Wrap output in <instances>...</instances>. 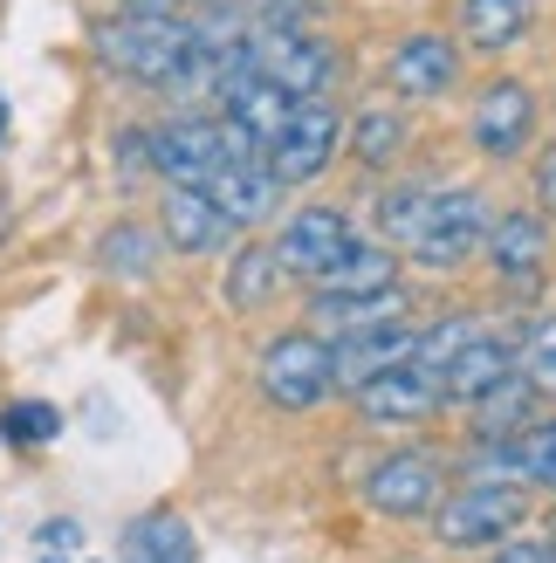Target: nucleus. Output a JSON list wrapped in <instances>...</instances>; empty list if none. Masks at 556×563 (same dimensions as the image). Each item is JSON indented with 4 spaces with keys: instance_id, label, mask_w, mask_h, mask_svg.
<instances>
[{
    "instance_id": "nucleus-28",
    "label": "nucleus",
    "mask_w": 556,
    "mask_h": 563,
    "mask_svg": "<svg viewBox=\"0 0 556 563\" xmlns=\"http://www.w3.org/2000/svg\"><path fill=\"white\" fill-rule=\"evenodd\" d=\"M426 207H433V192H426V186H399V192H385V207H378L385 241H405V247H412V234L426 228Z\"/></svg>"
},
{
    "instance_id": "nucleus-13",
    "label": "nucleus",
    "mask_w": 556,
    "mask_h": 563,
    "mask_svg": "<svg viewBox=\"0 0 556 563\" xmlns=\"http://www.w3.org/2000/svg\"><path fill=\"white\" fill-rule=\"evenodd\" d=\"M460 82V48L447 42V35H405L399 48H392V90L399 97H412V103H433V97H447Z\"/></svg>"
},
{
    "instance_id": "nucleus-3",
    "label": "nucleus",
    "mask_w": 556,
    "mask_h": 563,
    "mask_svg": "<svg viewBox=\"0 0 556 563\" xmlns=\"http://www.w3.org/2000/svg\"><path fill=\"white\" fill-rule=\"evenodd\" d=\"M522 516H530V495H522V482H467L460 495H447L433 509V537L447 550H488L522 529Z\"/></svg>"
},
{
    "instance_id": "nucleus-12",
    "label": "nucleus",
    "mask_w": 556,
    "mask_h": 563,
    "mask_svg": "<svg viewBox=\"0 0 556 563\" xmlns=\"http://www.w3.org/2000/svg\"><path fill=\"white\" fill-rule=\"evenodd\" d=\"M412 351H420V330H412L405 317L399 323H378V330H351L330 344V364H337V391H357L365 378L392 372V364H412Z\"/></svg>"
},
{
    "instance_id": "nucleus-5",
    "label": "nucleus",
    "mask_w": 556,
    "mask_h": 563,
    "mask_svg": "<svg viewBox=\"0 0 556 563\" xmlns=\"http://www.w3.org/2000/svg\"><path fill=\"white\" fill-rule=\"evenodd\" d=\"M337 152H344V110L330 103V97H302L289 131L275 137L262 158H268V173L282 179V186H310V179L330 173V158H337Z\"/></svg>"
},
{
    "instance_id": "nucleus-24",
    "label": "nucleus",
    "mask_w": 556,
    "mask_h": 563,
    "mask_svg": "<svg viewBox=\"0 0 556 563\" xmlns=\"http://www.w3.org/2000/svg\"><path fill=\"white\" fill-rule=\"evenodd\" d=\"M310 317H316L323 330H337V336L378 330V323H399V317H405V289H378V296H316Z\"/></svg>"
},
{
    "instance_id": "nucleus-27",
    "label": "nucleus",
    "mask_w": 556,
    "mask_h": 563,
    "mask_svg": "<svg viewBox=\"0 0 556 563\" xmlns=\"http://www.w3.org/2000/svg\"><path fill=\"white\" fill-rule=\"evenodd\" d=\"M515 467H522V482L549 488V474H556V419H530V427L515 433Z\"/></svg>"
},
{
    "instance_id": "nucleus-10",
    "label": "nucleus",
    "mask_w": 556,
    "mask_h": 563,
    "mask_svg": "<svg viewBox=\"0 0 556 563\" xmlns=\"http://www.w3.org/2000/svg\"><path fill=\"white\" fill-rule=\"evenodd\" d=\"M351 241H357V234H351V220H344L337 207H296V213L282 220V234H275V262H282V275L316 282Z\"/></svg>"
},
{
    "instance_id": "nucleus-18",
    "label": "nucleus",
    "mask_w": 556,
    "mask_h": 563,
    "mask_svg": "<svg viewBox=\"0 0 556 563\" xmlns=\"http://www.w3.org/2000/svg\"><path fill=\"white\" fill-rule=\"evenodd\" d=\"M509 372H515V351L502 344V336H475V344L440 372V399H447V406H475L481 391H494Z\"/></svg>"
},
{
    "instance_id": "nucleus-11",
    "label": "nucleus",
    "mask_w": 556,
    "mask_h": 563,
    "mask_svg": "<svg viewBox=\"0 0 556 563\" xmlns=\"http://www.w3.org/2000/svg\"><path fill=\"white\" fill-rule=\"evenodd\" d=\"M440 399V378L426 372V364H392V372H378L357 385V412L371 419V427H412V419H426Z\"/></svg>"
},
{
    "instance_id": "nucleus-39",
    "label": "nucleus",
    "mask_w": 556,
    "mask_h": 563,
    "mask_svg": "<svg viewBox=\"0 0 556 563\" xmlns=\"http://www.w3.org/2000/svg\"><path fill=\"white\" fill-rule=\"evenodd\" d=\"M549 488H556V474H549Z\"/></svg>"
},
{
    "instance_id": "nucleus-26",
    "label": "nucleus",
    "mask_w": 556,
    "mask_h": 563,
    "mask_svg": "<svg viewBox=\"0 0 556 563\" xmlns=\"http://www.w3.org/2000/svg\"><path fill=\"white\" fill-rule=\"evenodd\" d=\"M475 336H481V323L467 317V309H454V317H440V323L420 336V351H412V364H426V372L440 378V372H447V364H454L467 344H475Z\"/></svg>"
},
{
    "instance_id": "nucleus-9",
    "label": "nucleus",
    "mask_w": 556,
    "mask_h": 563,
    "mask_svg": "<svg viewBox=\"0 0 556 563\" xmlns=\"http://www.w3.org/2000/svg\"><path fill=\"white\" fill-rule=\"evenodd\" d=\"M530 137H536V90L530 82H488V90L475 97V152L481 158H515V152H530Z\"/></svg>"
},
{
    "instance_id": "nucleus-19",
    "label": "nucleus",
    "mask_w": 556,
    "mask_h": 563,
    "mask_svg": "<svg viewBox=\"0 0 556 563\" xmlns=\"http://www.w3.org/2000/svg\"><path fill=\"white\" fill-rule=\"evenodd\" d=\"M536 21V0H460V42L481 55H509Z\"/></svg>"
},
{
    "instance_id": "nucleus-37",
    "label": "nucleus",
    "mask_w": 556,
    "mask_h": 563,
    "mask_svg": "<svg viewBox=\"0 0 556 563\" xmlns=\"http://www.w3.org/2000/svg\"><path fill=\"white\" fill-rule=\"evenodd\" d=\"M0 131H8V103H0Z\"/></svg>"
},
{
    "instance_id": "nucleus-20",
    "label": "nucleus",
    "mask_w": 556,
    "mask_h": 563,
    "mask_svg": "<svg viewBox=\"0 0 556 563\" xmlns=\"http://www.w3.org/2000/svg\"><path fill=\"white\" fill-rule=\"evenodd\" d=\"M378 289H399V262H392V247H378V241H351L344 255L316 275V296H378Z\"/></svg>"
},
{
    "instance_id": "nucleus-34",
    "label": "nucleus",
    "mask_w": 556,
    "mask_h": 563,
    "mask_svg": "<svg viewBox=\"0 0 556 563\" xmlns=\"http://www.w3.org/2000/svg\"><path fill=\"white\" fill-rule=\"evenodd\" d=\"M42 550H48V556L82 550V529H76V522H42Z\"/></svg>"
},
{
    "instance_id": "nucleus-1",
    "label": "nucleus",
    "mask_w": 556,
    "mask_h": 563,
    "mask_svg": "<svg viewBox=\"0 0 556 563\" xmlns=\"http://www.w3.org/2000/svg\"><path fill=\"white\" fill-rule=\"evenodd\" d=\"M97 55L131 82L179 90L186 69L200 63V27L179 21L173 8H118L110 21H97Z\"/></svg>"
},
{
    "instance_id": "nucleus-17",
    "label": "nucleus",
    "mask_w": 556,
    "mask_h": 563,
    "mask_svg": "<svg viewBox=\"0 0 556 563\" xmlns=\"http://www.w3.org/2000/svg\"><path fill=\"white\" fill-rule=\"evenodd\" d=\"M296 103H302V97H289L282 82H268V76H241L234 90L220 97V118H234V124H241V131H247V137H255V145L268 152L275 137L289 131V118H296Z\"/></svg>"
},
{
    "instance_id": "nucleus-33",
    "label": "nucleus",
    "mask_w": 556,
    "mask_h": 563,
    "mask_svg": "<svg viewBox=\"0 0 556 563\" xmlns=\"http://www.w3.org/2000/svg\"><path fill=\"white\" fill-rule=\"evenodd\" d=\"M536 207H543V213L556 220V145H549V152L536 158Z\"/></svg>"
},
{
    "instance_id": "nucleus-6",
    "label": "nucleus",
    "mask_w": 556,
    "mask_h": 563,
    "mask_svg": "<svg viewBox=\"0 0 556 563\" xmlns=\"http://www.w3.org/2000/svg\"><path fill=\"white\" fill-rule=\"evenodd\" d=\"M488 220H494V213H488L481 192H467V186L433 192L426 228L412 234V262H426V268H460V262L488 241Z\"/></svg>"
},
{
    "instance_id": "nucleus-23",
    "label": "nucleus",
    "mask_w": 556,
    "mask_h": 563,
    "mask_svg": "<svg viewBox=\"0 0 556 563\" xmlns=\"http://www.w3.org/2000/svg\"><path fill=\"white\" fill-rule=\"evenodd\" d=\"M344 152H351L357 165H371V173H385V165L405 152V118H399L392 103H365V110L344 124Z\"/></svg>"
},
{
    "instance_id": "nucleus-35",
    "label": "nucleus",
    "mask_w": 556,
    "mask_h": 563,
    "mask_svg": "<svg viewBox=\"0 0 556 563\" xmlns=\"http://www.w3.org/2000/svg\"><path fill=\"white\" fill-rule=\"evenodd\" d=\"M494 563H556V543H509Z\"/></svg>"
},
{
    "instance_id": "nucleus-25",
    "label": "nucleus",
    "mask_w": 556,
    "mask_h": 563,
    "mask_svg": "<svg viewBox=\"0 0 556 563\" xmlns=\"http://www.w3.org/2000/svg\"><path fill=\"white\" fill-rule=\"evenodd\" d=\"M275 282H282V262H275V247H241L227 262V302L234 309H255L275 296Z\"/></svg>"
},
{
    "instance_id": "nucleus-14",
    "label": "nucleus",
    "mask_w": 556,
    "mask_h": 563,
    "mask_svg": "<svg viewBox=\"0 0 556 563\" xmlns=\"http://www.w3.org/2000/svg\"><path fill=\"white\" fill-rule=\"evenodd\" d=\"M213 192V207L227 213V228H262V220L282 207V179L268 173V158H234V165H220V173L207 179Z\"/></svg>"
},
{
    "instance_id": "nucleus-7",
    "label": "nucleus",
    "mask_w": 556,
    "mask_h": 563,
    "mask_svg": "<svg viewBox=\"0 0 556 563\" xmlns=\"http://www.w3.org/2000/svg\"><path fill=\"white\" fill-rule=\"evenodd\" d=\"M365 501L378 516L392 522H412V516H433L440 501H447V467L420 446H405V454H385L371 474H365Z\"/></svg>"
},
{
    "instance_id": "nucleus-15",
    "label": "nucleus",
    "mask_w": 556,
    "mask_h": 563,
    "mask_svg": "<svg viewBox=\"0 0 556 563\" xmlns=\"http://www.w3.org/2000/svg\"><path fill=\"white\" fill-rule=\"evenodd\" d=\"M158 228H165V241H173L179 255H213V247H227V241H234L227 213L213 207V192H207V186H165Z\"/></svg>"
},
{
    "instance_id": "nucleus-21",
    "label": "nucleus",
    "mask_w": 556,
    "mask_h": 563,
    "mask_svg": "<svg viewBox=\"0 0 556 563\" xmlns=\"http://www.w3.org/2000/svg\"><path fill=\"white\" fill-rule=\"evenodd\" d=\"M530 419H536V378L515 364L502 385L475 399V440H515Z\"/></svg>"
},
{
    "instance_id": "nucleus-36",
    "label": "nucleus",
    "mask_w": 556,
    "mask_h": 563,
    "mask_svg": "<svg viewBox=\"0 0 556 563\" xmlns=\"http://www.w3.org/2000/svg\"><path fill=\"white\" fill-rule=\"evenodd\" d=\"M124 8H173V0H124Z\"/></svg>"
},
{
    "instance_id": "nucleus-40",
    "label": "nucleus",
    "mask_w": 556,
    "mask_h": 563,
    "mask_svg": "<svg viewBox=\"0 0 556 563\" xmlns=\"http://www.w3.org/2000/svg\"><path fill=\"white\" fill-rule=\"evenodd\" d=\"M48 563H55V556H48Z\"/></svg>"
},
{
    "instance_id": "nucleus-22",
    "label": "nucleus",
    "mask_w": 556,
    "mask_h": 563,
    "mask_svg": "<svg viewBox=\"0 0 556 563\" xmlns=\"http://www.w3.org/2000/svg\"><path fill=\"white\" fill-rule=\"evenodd\" d=\"M124 556L131 563H200V543H192V522L179 509H152L131 522Z\"/></svg>"
},
{
    "instance_id": "nucleus-4",
    "label": "nucleus",
    "mask_w": 556,
    "mask_h": 563,
    "mask_svg": "<svg viewBox=\"0 0 556 563\" xmlns=\"http://www.w3.org/2000/svg\"><path fill=\"white\" fill-rule=\"evenodd\" d=\"M255 378H262V399L268 406L310 412V406H323L330 391H337V364H330V344H323L316 330H289V336H275V344L262 351Z\"/></svg>"
},
{
    "instance_id": "nucleus-32",
    "label": "nucleus",
    "mask_w": 556,
    "mask_h": 563,
    "mask_svg": "<svg viewBox=\"0 0 556 563\" xmlns=\"http://www.w3.org/2000/svg\"><path fill=\"white\" fill-rule=\"evenodd\" d=\"M118 173L124 179H145L152 173V131H137V124L118 131Z\"/></svg>"
},
{
    "instance_id": "nucleus-31",
    "label": "nucleus",
    "mask_w": 556,
    "mask_h": 563,
    "mask_svg": "<svg viewBox=\"0 0 556 563\" xmlns=\"http://www.w3.org/2000/svg\"><path fill=\"white\" fill-rule=\"evenodd\" d=\"M14 440H55V406H42V399H27V406H14L8 419H0Z\"/></svg>"
},
{
    "instance_id": "nucleus-38",
    "label": "nucleus",
    "mask_w": 556,
    "mask_h": 563,
    "mask_svg": "<svg viewBox=\"0 0 556 563\" xmlns=\"http://www.w3.org/2000/svg\"><path fill=\"white\" fill-rule=\"evenodd\" d=\"M247 8H268V0H247Z\"/></svg>"
},
{
    "instance_id": "nucleus-2",
    "label": "nucleus",
    "mask_w": 556,
    "mask_h": 563,
    "mask_svg": "<svg viewBox=\"0 0 556 563\" xmlns=\"http://www.w3.org/2000/svg\"><path fill=\"white\" fill-rule=\"evenodd\" d=\"M234 158H262V145L234 118H179L152 131V173L165 186H207Z\"/></svg>"
},
{
    "instance_id": "nucleus-16",
    "label": "nucleus",
    "mask_w": 556,
    "mask_h": 563,
    "mask_svg": "<svg viewBox=\"0 0 556 563\" xmlns=\"http://www.w3.org/2000/svg\"><path fill=\"white\" fill-rule=\"evenodd\" d=\"M481 247H488V262H494V275H502V282H536V275H543V262H549L543 213H522V207L494 213Z\"/></svg>"
},
{
    "instance_id": "nucleus-30",
    "label": "nucleus",
    "mask_w": 556,
    "mask_h": 563,
    "mask_svg": "<svg viewBox=\"0 0 556 563\" xmlns=\"http://www.w3.org/2000/svg\"><path fill=\"white\" fill-rule=\"evenodd\" d=\"M522 372L536 378V391H556V317L530 330V364H522Z\"/></svg>"
},
{
    "instance_id": "nucleus-8",
    "label": "nucleus",
    "mask_w": 556,
    "mask_h": 563,
    "mask_svg": "<svg viewBox=\"0 0 556 563\" xmlns=\"http://www.w3.org/2000/svg\"><path fill=\"white\" fill-rule=\"evenodd\" d=\"M255 69L268 82H282L289 97H330V82H337V48L323 35H302V27H262L255 35Z\"/></svg>"
},
{
    "instance_id": "nucleus-29",
    "label": "nucleus",
    "mask_w": 556,
    "mask_h": 563,
    "mask_svg": "<svg viewBox=\"0 0 556 563\" xmlns=\"http://www.w3.org/2000/svg\"><path fill=\"white\" fill-rule=\"evenodd\" d=\"M103 262L118 268V275H124V268L145 275V262H152V234H145V228H118V234L103 241Z\"/></svg>"
}]
</instances>
